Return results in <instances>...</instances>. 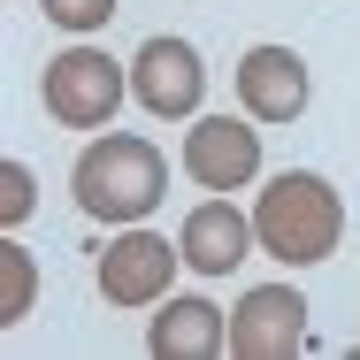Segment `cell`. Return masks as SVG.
Listing matches in <instances>:
<instances>
[{
  "label": "cell",
  "mask_w": 360,
  "mask_h": 360,
  "mask_svg": "<svg viewBox=\"0 0 360 360\" xmlns=\"http://www.w3.org/2000/svg\"><path fill=\"white\" fill-rule=\"evenodd\" d=\"M70 192H77V207L92 222H146L161 207V192H169V161L139 131H100V139L77 153Z\"/></svg>",
  "instance_id": "6da1fadb"
},
{
  "label": "cell",
  "mask_w": 360,
  "mask_h": 360,
  "mask_svg": "<svg viewBox=\"0 0 360 360\" xmlns=\"http://www.w3.org/2000/svg\"><path fill=\"white\" fill-rule=\"evenodd\" d=\"M253 230H261V253H276L284 269H314V261H330L338 238H345V200L330 192V176L284 169V176H269V192L253 200Z\"/></svg>",
  "instance_id": "7a4b0ae2"
},
{
  "label": "cell",
  "mask_w": 360,
  "mask_h": 360,
  "mask_svg": "<svg viewBox=\"0 0 360 360\" xmlns=\"http://www.w3.org/2000/svg\"><path fill=\"white\" fill-rule=\"evenodd\" d=\"M123 100H131V62H108L100 46H62L39 70V108L62 131H108Z\"/></svg>",
  "instance_id": "3957f363"
},
{
  "label": "cell",
  "mask_w": 360,
  "mask_h": 360,
  "mask_svg": "<svg viewBox=\"0 0 360 360\" xmlns=\"http://www.w3.org/2000/svg\"><path fill=\"white\" fill-rule=\"evenodd\" d=\"M176 261H184V245H169L161 230L115 222V238L100 245L92 276H100V299H108V307H161L169 284H176Z\"/></svg>",
  "instance_id": "277c9868"
},
{
  "label": "cell",
  "mask_w": 360,
  "mask_h": 360,
  "mask_svg": "<svg viewBox=\"0 0 360 360\" xmlns=\"http://www.w3.org/2000/svg\"><path fill=\"white\" fill-rule=\"evenodd\" d=\"M131 100H139L153 123H192L200 100H207V62L192 39L176 31H153L139 54H131Z\"/></svg>",
  "instance_id": "5b68a950"
},
{
  "label": "cell",
  "mask_w": 360,
  "mask_h": 360,
  "mask_svg": "<svg viewBox=\"0 0 360 360\" xmlns=\"http://www.w3.org/2000/svg\"><path fill=\"white\" fill-rule=\"evenodd\" d=\"M184 169H192L200 192H245L261 176V131H253V115H192Z\"/></svg>",
  "instance_id": "8992f818"
},
{
  "label": "cell",
  "mask_w": 360,
  "mask_h": 360,
  "mask_svg": "<svg viewBox=\"0 0 360 360\" xmlns=\"http://www.w3.org/2000/svg\"><path fill=\"white\" fill-rule=\"evenodd\" d=\"M230 353L238 360H291L307 353V299L291 284H253L230 314Z\"/></svg>",
  "instance_id": "52a82bcc"
},
{
  "label": "cell",
  "mask_w": 360,
  "mask_h": 360,
  "mask_svg": "<svg viewBox=\"0 0 360 360\" xmlns=\"http://www.w3.org/2000/svg\"><path fill=\"white\" fill-rule=\"evenodd\" d=\"M230 77H238V108L253 123H299L307 100H314V77L291 46H245V62Z\"/></svg>",
  "instance_id": "ba28073f"
},
{
  "label": "cell",
  "mask_w": 360,
  "mask_h": 360,
  "mask_svg": "<svg viewBox=\"0 0 360 360\" xmlns=\"http://www.w3.org/2000/svg\"><path fill=\"white\" fill-rule=\"evenodd\" d=\"M176 245H184V269H200V276H230V269L261 245V230H253V215L230 207V192H215V200H200V207L184 215Z\"/></svg>",
  "instance_id": "9c48e42d"
},
{
  "label": "cell",
  "mask_w": 360,
  "mask_h": 360,
  "mask_svg": "<svg viewBox=\"0 0 360 360\" xmlns=\"http://www.w3.org/2000/svg\"><path fill=\"white\" fill-rule=\"evenodd\" d=\"M230 345V322H222L215 299H161V314L146 322V353L153 360H215Z\"/></svg>",
  "instance_id": "30bf717a"
},
{
  "label": "cell",
  "mask_w": 360,
  "mask_h": 360,
  "mask_svg": "<svg viewBox=\"0 0 360 360\" xmlns=\"http://www.w3.org/2000/svg\"><path fill=\"white\" fill-rule=\"evenodd\" d=\"M31 299H39V269H31V253L8 238V245H0V322L15 330V322L31 314Z\"/></svg>",
  "instance_id": "8fae6325"
},
{
  "label": "cell",
  "mask_w": 360,
  "mask_h": 360,
  "mask_svg": "<svg viewBox=\"0 0 360 360\" xmlns=\"http://www.w3.org/2000/svg\"><path fill=\"white\" fill-rule=\"evenodd\" d=\"M39 15H46L54 31H100V23L115 15V0H39Z\"/></svg>",
  "instance_id": "7c38bea8"
},
{
  "label": "cell",
  "mask_w": 360,
  "mask_h": 360,
  "mask_svg": "<svg viewBox=\"0 0 360 360\" xmlns=\"http://www.w3.org/2000/svg\"><path fill=\"white\" fill-rule=\"evenodd\" d=\"M23 215H31V169L23 161H0V222L15 230Z\"/></svg>",
  "instance_id": "4fadbf2b"
}]
</instances>
